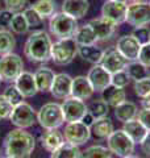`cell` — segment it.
I'll return each instance as SVG.
<instances>
[{"instance_id":"19","label":"cell","mask_w":150,"mask_h":158,"mask_svg":"<svg viewBox=\"0 0 150 158\" xmlns=\"http://www.w3.org/2000/svg\"><path fill=\"white\" fill-rule=\"evenodd\" d=\"M90 131H91V137L94 140L103 141L111 136V133L115 131V127L111 118L106 116L102 118H96L94 124L90 127Z\"/></svg>"},{"instance_id":"15","label":"cell","mask_w":150,"mask_h":158,"mask_svg":"<svg viewBox=\"0 0 150 158\" xmlns=\"http://www.w3.org/2000/svg\"><path fill=\"white\" fill-rule=\"evenodd\" d=\"M87 78H88L90 83H91L94 91L102 92L103 90H106V88L111 85L112 74L108 73L106 69L99 63V65H94L91 69H90Z\"/></svg>"},{"instance_id":"55","label":"cell","mask_w":150,"mask_h":158,"mask_svg":"<svg viewBox=\"0 0 150 158\" xmlns=\"http://www.w3.org/2000/svg\"><path fill=\"white\" fill-rule=\"evenodd\" d=\"M104 2H106V0H104Z\"/></svg>"},{"instance_id":"2","label":"cell","mask_w":150,"mask_h":158,"mask_svg":"<svg viewBox=\"0 0 150 158\" xmlns=\"http://www.w3.org/2000/svg\"><path fill=\"white\" fill-rule=\"evenodd\" d=\"M52 38L45 31H36L29 34L24 45V54L31 62L45 63L52 59Z\"/></svg>"},{"instance_id":"42","label":"cell","mask_w":150,"mask_h":158,"mask_svg":"<svg viewBox=\"0 0 150 158\" xmlns=\"http://www.w3.org/2000/svg\"><path fill=\"white\" fill-rule=\"evenodd\" d=\"M12 110H13V106L8 102V99L2 94V95H0V120L9 117Z\"/></svg>"},{"instance_id":"49","label":"cell","mask_w":150,"mask_h":158,"mask_svg":"<svg viewBox=\"0 0 150 158\" xmlns=\"http://www.w3.org/2000/svg\"><path fill=\"white\" fill-rule=\"evenodd\" d=\"M124 158H140V157H137V156H133V154H131V156H128V157H124Z\"/></svg>"},{"instance_id":"16","label":"cell","mask_w":150,"mask_h":158,"mask_svg":"<svg viewBox=\"0 0 150 158\" xmlns=\"http://www.w3.org/2000/svg\"><path fill=\"white\" fill-rule=\"evenodd\" d=\"M71 87H73V78L69 74H56L54 82L50 88V92L56 99H67L71 96Z\"/></svg>"},{"instance_id":"37","label":"cell","mask_w":150,"mask_h":158,"mask_svg":"<svg viewBox=\"0 0 150 158\" xmlns=\"http://www.w3.org/2000/svg\"><path fill=\"white\" fill-rule=\"evenodd\" d=\"M25 19H27L28 21V25L29 28H36V27H40L41 24L44 23V19L40 16L38 12L36 11V9H33L32 7H27L23 11Z\"/></svg>"},{"instance_id":"51","label":"cell","mask_w":150,"mask_h":158,"mask_svg":"<svg viewBox=\"0 0 150 158\" xmlns=\"http://www.w3.org/2000/svg\"><path fill=\"white\" fill-rule=\"evenodd\" d=\"M117 2H125V3H128V0H117Z\"/></svg>"},{"instance_id":"22","label":"cell","mask_w":150,"mask_h":158,"mask_svg":"<svg viewBox=\"0 0 150 158\" xmlns=\"http://www.w3.org/2000/svg\"><path fill=\"white\" fill-rule=\"evenodd\" d=\"M102 99L109 107L116 108L117 106L121 104L123 102L127 100V92H125L124 88L109 85L106 90L102 91Z\"/></svg>"},{"instance_id":"3","label":"cell","mask_w":150,"mask_h":158,"mask_svg":"<svg viewBox=\"0 0 150 158\" xmlns=\"http://www.w3.org/2000/svg\"><path fill=\"white\" fill-rule=\"evenodd\" d=\"M78 28V20L65 12H56L49 20V31L58 40L74 38Z\"/></svg>"},{"instance_id":"53","label":"cell","mask_w":150,"mask_h":158,"mask_svg":"<svg viewBox=\"0 0 150 158\" xmlns=\"http://www.w3.org/2000/svg\"><path fill=\"white\" fill-rule=\"evenodd\" d=\"M0 83H2V79H0Z\"/></svg>"},{"instance_id":"12","label":"cell","mask_w":150,"mask_h":158,"mask_svg":"<svg viewBox=\"0 0 150 158\" xmlns=\"http://www.w3.org/2000/svg\"><path fill=\"white\" fill-rule=\"evenodd\" d=\"M61 107H62L65 121L66 123L82 121L84 115L88 112L84 100H81V99L74 98V96H70L67 99H65L63 103L61 104Z\"/></svg>"},{"instance_id":"45","label":"cell","mask_w":150,"mask_h":158,"mask_svg":"<svg viewBox=\"0 0 150 158\" xmlns=\"http://www.w3.org/2000/svg\"><path fill=\"white\" fill-rule=\"evenodd\" d=\"M137 120L141 123L148 131H150V110H145V108H142L141 111H138Z\"/></svg>"},{"instance_id":"50","label":"cell","mask_w":150,"mask_h":158,"mask_svg":"<svg viewBox=\"0 0 150 158\" xmlns=\"http://www.w3.org/2000/svg\"><path fill=\"white\" fill-rule=\"evenodd\" d=\"M128 2H131V3H134V2H142V0H128Z\"/></svg>"},{"instance_id":"18","label":"cell","mask_w":150,"mask_h":158,"mask_svg":"<svg viewBox=\"0 0 150 158\" xmlns=\"http://www.w3.org/2000/svg\"><path fill=\"white\" fill-rule=\"evenodd\" d=\"M88 24L94 29L98 41H107V40H109L113 36L115 31H116V25L112 24L111 21H108V20H106L104 17L92 19L88 21Z\"/></svg>"},{"instance_id":"29","label":"cell","mask_w":150,"mask_h":158,"mask_svg":"<svg viewBox=\"0 0 150 158\" xmlns=\"http://www.w3.org/2000/svg\"><path fill=\"white\" fill-rule=\"evenodd\" d=\"M75 42L78 44V46H83V45H95L98 42L96 34H95L94 29L91 28V25L87 23L84 25L79 27L77 33L74 36Z\"/></svg>"},{"instance_id":"14","label":"cell","mask_w":150,"mask_h":158,"mask_svg":"<svg viewBox=\"0 0 150 158\" xmlns=\"http://www.w3.org/2000/svg\"><path fill=\"white\" fill-rule=\"evenodd\" d=\"M116 49L129 62L137 61L140 49H141V44L137 41L133 34H124V36H121L117 40Z\"/></svg>"},{"instance_id":"56","label":"cell","mask_w":150,"mask_h":158,"mask_svg":"<svg viewBox=\"0 0 150 158\" xmlns=\"http://www.w3.org/2000/svg\"><path fill=\"white\" fill-rule=\"evenodd\" d=\"M149 3H150V2H149Z\"/></svg>"},{"instance_id":"25","label":"cell","mask_w":150,"mask_h":158,"mask_svg":"<svg viewBox=\"0 0 150 158\" xmlns=\"http://www.w3.org/2000/svg\"><path fill=\"white\" fill-rule=\"evenodd\" d=\"M123 129L134 141V144H141L142 140L145 138V136H146L148 132H149L146 128L137 120V117L133 118V120H129L127 123H124Z\"/></svg>"},{"instance_id":"10","label":"cell","mask_w":150,"mask_h":158,"mask_svg":"<svg viewBox=\"0 0 150 158\" xmlns=\"http://www.w3.org/2000/svg\"><path fill=\"white\" fill-rule=\"evenodd\" d=\"M63 137L65 141L70 142V144L82 146L91 138V131H90V127H87L82 121L67 123L65 127Z\"/></svg>"},{"instance_id":"54","label":"cell","mask_w":150,"mask_h":158,"mask_svg":"<svg viewBox=\"0 0 150 158\" xmlns=\"http://www.w3.org/2000/svg\"><path fill=\"white\" fill-rule=\"evenodd\" d=\"M146 158H150V157H146Z\"/></svg>"},{"instance_id":"30","label":"cell","mask_w":150,"mask_h":158,"mask_svg":"<svg viewBox=\"0 0 150 158\" xmlns=\"http://www.w3.org/2000/svg\"><path fill=\"white\" fill-rule=\"evenodd\" d=\"M33 9H36L38 15L44 20L50 19L57 12V2L56 0H34L31 6Z\"/></svg>"},{"instance_id":"11","label":"cell","mask_w":150,"mask_h":158,"mask_svg":"<svg viewBox=\"0 0 150 158\" xmlns=\"http://www.w3.org/2000/svg\"><path fill=\"white\" fill-rule=\"evenodd\" d=\"M127 11L128 3L117 2V0H106L102 7V17L117 27L127 21Z\"/></svg>"},{"instance_id":"41","label":"cell","mask_w":150,"mask_h":158,"mask_svg":"<svg viewBox=\"0 0 150 158\" xmlns=\"http://www.w3.org/2000/svg\"><path fill=\"white\" fill-rule=\"evenodd\" d=\"M4 6L13 13L24 11L28 6V0H4Z\"/></svg>"},{"instance_id":"35","label":"cell","mask_w":150,"mask_h":158,"mask_svg":"<svg viewBox=\"0 0 150 158\" xmlns=\"http://www.w3.org/2000/svg\"><path fill=\"white\" fill-rule=\"evenodd\" d=\"M83 158H112V153L107 146L92 145L83 152Z\"/></svg>"},{"instance_id":"40","label":"cell","mask_w":150,"mask_h":158,"mask_svg":"<svg viewBox=\"0 0 150 158\" xmlns=\"http://www.w3.org/2000/svg\"><path fill=\"white\" fill-rule=\"evenodd\" d=\"M132 34L136 37V40L141 44V45H145V44L150 42V28H148V27L134 28V31L132 32Z\"/></svg>"},{"instance_id":"44","label":"cell","mask_w":150,"mask_h":158,"mask_svg":"<svg viewBox=\"0 0 150 158\" xmlns=\"http://www.w3.org/2000/svg\"><path fill=\"white\" fill-rule=\"evenodd\" d=\"M13 12H11L9 9H0V28L2 29H6L9 28V24L12 21V17H13Z\"/></svg>"},{"instance_id":"48","label":"cell","mask_w":150,"mask_h":158,"mask_svg":"<svg viewBox=\"0 0 150 158\" xmlns=\"http://www.w3.org/2000/svg\"><path fill=\"white\" fill-rule=\"evenodd\" d=\"M141 107L145 108V110H150V94L141 98Z\"/></svg>"},{"instance_id":"32","label":"cell","mask_w":150,"mask_h":158,"mask_svg":"<svg viewBox=\"0 0 150 158\" xmlns=\"http://www.w3.org/2000/svg\"><path fill=\"white\" fill-rule=\"evenodd\" d=\"M125 70H127L129 78L133 79V81H138V79L145 78V77L149 75L148 67L144 66L142 63L138 62V61H131V62H128V65H127V67H125Z\"/></svg>"},{"instance_id":"6","label":"cell","mask_w":150,"mask_h":158,"mask_svg":"<svg viewBox=\"0 0 150 158\" xmlns=\"http://www.w3.org/2000/svg\"><path fill=\"white\" fill-rule=\"evenodd\" d=\"M107 148L111 150L112 154L117 156L120 158L128 157L134 153L136 144L129 137L124 129H115L111 136L107 138Z\"/></svg>"},{"instance_id":"31","label":"cell","mask_w":150,"mask_h":158,"mask_svg":"<svg viewBox=\"0 0 150 158\" xmlns=\"http://www.w3.org/2000/svg\"><path fill=\"white\" fill-rule=\"evenodd\" d=\"M16 48V38L12 32L0 29V56L11 53Z\"/></svg>"},{"instance_id":"24","label":"cell","mask_w":150,"mask_h":158,"mask_svg":"<svg viewBox=\"0 0 150 158\" xmlns=\"http://www.w3.org/2000/svg\"><path fill=\"white\" fill-rule=\"evenodd\" d=\"M63 141H65L63 133H61L58 129H45V132L40 137L41 145L50 153L54 149H57Z\"/></svg>"},{"instance_id":"20","label":"cell","mask_w":150,"mask_h":158,"mask_svg":"<svg viewBox=\"0 0 150 158\" xmlns=\"http://www.w3.org/2000/svg\"><path fill=\"white\" fill-rule=\"evenodd\" d=\"M94 88L90 83L88 78L84 75H79L73 78V87H71V96L78 98L81 100H87L94 95Z\"/></svg>"},{"instance_id":"5","label":"cell","mask_w":150,"mask_h":158,"mask_svg":"<svg viewBox=\"0 0 150 158\" xmlns=\"http://www.w3.org/2000/svg\"><path fill=\"white\" fill-rule=\"evenodd\" d=\"M75 56H78V44L74 38L58 40L52 45V61L56 65H70Z\"/></svg>"},{"instance_id":"26","label":"cell","mask_w":150,"mask_h":158,"mask_svg":"<svg viewBox=\"0 0 150 158\" xmlns=\"http://www.w3.org/2000/svg\"><path fill=\"white\" fill-rule=\"evenodd\" d=\"M138 113V108L137 106L134 104L133 102H128L125 100L123 102L120 106H117L115 108V116L120 123H127L129 120H133V118L137 117Z\"/></svg>"},{"instance_id":"9","label":"cell","mask_w":150,"mask_h":158,"mask_svg":"<svg viewBox=\"0 0 150 158\" xmlns=\"http://www.w3.org/2000/svg\"><path fill=\"white\" fill-rule=\"evenodd\" d=\"M9 120L17 128L27 129V128L33 127V124L37 121V115L31 104L23 102L13 107L11 115H9Z\"/></svg>"},{"instance_id":"36","label":"cell","mask_w":150,"mask_h":158,"mask_svg":"<svg viewBox=\"0 0 150 158\" xmlns=\"http://www.w3.org/2000/svg\"><path fill=\"white\" fill-rule=\"evenodd\" d=\"M133 90L138 98H144L149 95L150 94V75L138 79V81H134Z\"/></svg>"},{"instance_id":"27","label":"cell","mask_w":150,"mask_h":158,"mask_svg":"<svg viewBox=\"0 0 150 158\" xmlns=\"http://www.w3.org/2000/svg\"><path fill=\"white\" fill-rule=\"evenodd\" d=\"M50 158H83V152H81L79 146L63 141L57 149L52 152Z\"/></svg>"},{"instance_id":"17","label":"cell","mask_w":150,"mask_h":158,"mask_svg":"<svg viewBox=\"0 0 150 158\" xmlns=\"http://www.w3.org/2000/svg\"><path fill=\"white\" fill-rule=\"evenodd\" d=\"M15 86L23 94L24 98H33L38 92L36 79H34V74L29 73V71H23L20 74L17 79L15 81Z\"/></svg>"},{"instance_id":"38","label":"cell","mask_w":150,"mask_h":158,"mask_svg":"<svg viewBox=\"0 0 150 158\" xmlns=\"http://www.w3.org/2000/svg\"><path fill=\"white\" fill-rule=\"evenodd\" d=\"M3 95L8 99V102L11 103V104H12L13 107L24 102V96H23V94L17 90V87L15 86V85L8 86V87L6 88V91H4Z\"/></svg>"},{"instance_id":"4","label":"cell","mask_w":150,"mask_h":158,"mask_svg":"<svg viewBox=\"0 0 150 158\" xmlns=\"http://www.w3.org/2000/svg\"><path fill=\"white\" fill-rule=\"evenodd\" d=\"M37 121L44 129H58L63 125L65 116L61 104L58 103H46L37 113Z\"/></svg>"},{"instance_id":"28","label":"cell","mask_w":150,"mask_h":158,"mask_svg":"<svg viewBox=\"0 0 150 158\" xmlns=\"http://www.w3.org/2000/svg\"><path fill=\"white\" fill-rule=\"evenodd\" d=\"M104 50L95 45H83L78 46V56H81L82 59L87 61L92 65H99L103 58Z\"/></svg>"},{"instance_id":"13","label":"cell","mask_w":150,"mask_h":158,"mask_svg":"<svg viewBox=\"0 0 150 158\" xmlns=\"http://www.w3.org/2000/svg\"><path fill=\"white\" fill-rule=\"evenodd\" d=\"M128 59L124 58L121 56L116 48H111V49H107L104 50V54H103V58L100 61V65H102L108 73L111 74H115L117 71H121L124 70L125 67L128 65Z\"/></svg>"},{"instance_id":"46","label":"cell","mask_w":150,"mask_h":158,"mask_svg":"<svg viewBox=\"0 0 150 158\" xmlns=\"http://www.w3.org/2000/svg\"><path fill=\"white\" fill-rule=\"evenodd\" d=\"M140 146H141L142 153H145L148 157H150V131L148 132V135L145 136V138L142 140L141 144H140Z\"/></svg>"},{"instance_id":"7","label":"cell","mask_w":150,"mask_h":158,"mask_svg":"<svg viewBox=\"0 0 150 158\" xmlns=\"http://www.w3.org/2000/svg\"><path fill=\"white\" fill-rule=\"evenodd\" d=\"M24 71L23 58L16 53L4 54L0 58V79L3 82L12 83Z\"/></svg>"},{"instance_id":"47","label":"cell","mask_w":150,"mask_h":158,"mask_svg":"<svg viewBox=\"0 0 150 158\" xmlns=\"http://www.w3.org/2000/svg\"><path fill=\"white\" fill-rule=\"evenodd\" d=\"M95 120H96V118H95L90 112H87L86 115H84V117L82 118V123H84V124H86L87 127H91V125L94 124V121H95Z\"/></svg>"},{"instance_id":"33","label":"cell","mask_w":150,"mask_h":158,"mask_svg":"<svg viewBox=\"0 0 150 158\" xmlns=\"http://www.w3.org/2000/svg\"><path fill=\"white\" fill-rule=\"evenodd\" d=\"M9 29L16 34L28 33L29 25H28V21H27V19H25L23 12H17V13L13 15L12 21H11V24H9Z\"/></svg>"},{"instance_id":"39","label":"cell","mask_w":150,"mask_h":158,"mask_svg":"<svg viewBox=\"0 0 150 158\" xmlns=\"http://www.w3.org/2000/svg\"><path fill=\"white\" fill-rule=\"evenodd\" d=\"M129 82H131V78H129L127 70H121V71H117L112 74V79H111V85L116 86V87H120V88H125Z\"/></svg>"},{"instance_id":"34","label":"cell","mask_w":150,"mask_h":158,"mask_svg":"<svg viewBox=\"0 0 150 158\" xmlns=\"http://www.w3.org/2000/svg\"><path fill=\"white\" fill-rule=\"evenodd\" d=\"M87 111L91 113L95 118H102V117L108 116L109 106L103 100V99H99V100L91 102V104L87 106Z\"/></svg>"},{"instance_id":"52","label":"cell","mask_w":150,"mask_h":158,"mask_svg":"<svg viewBox=\"0 0 150 158\" xmlns=\"http://www.w3.org/2000/svg\"><path fill=\"white\" fill-rule=\"evenodd\" d=\"M6 158H12V157H6Z\"/></svg>"},{"instance_id":"23","label":"cell","mask_w":150,"mask_h":158,"mask_svg":"<svg viewBox=\"0 0 150 158\" xmlns=\"http://www.w3.org/2000/svg\"><path fill=\"white\" fill-rule=\"evenodd\" d=\"M56 78V73L49 67H40L34 73V79H36V85L38 91L48 92L52 88V85Z\"/></svg>"},{"instance_id":"21","label":"cell","mask_w":150,"mask_h":158,"mask_svg":"<svg viewBox=\"0 0 150 158\" xmlns=\"http://www.w3.org/2000/svg\"><path fill=\"white\" fill-rule=\"evenodd\" d=\"M88 8H90L88 0H63L62 3V12L77 20L86 16Z\"/></svg>"},{"instance_id":"43","label":"cell","mask_w":150,"mask_h":158,"mask_svg":"<svg viewBox=\"0 0 150 158\" xmlns=\"http://www.w3.org/2000/svg\"><path fill=\"white\" fill-rule=\"evenodd\" d=\"M137 61L141 62L142 65L146 66L148 69L150 67V42L145 44V45H141V49H140Z\"/></svg>"},{"instance_id":"1","label":"cell","mask_w":150,"mask_h":158,"mask_svg":"<svg viewBox=\"0 0 150 158\" xmlns=\"http://www.w3.org/2000/svg\"><path fill=\"white\" fill-rule=\"evenodd\" d=\"M34 148H36V138L21 128L11 131L4 138V152L7 157L29 158Z\"/></svg>"},{"instance_id":"8","label":"cell","mask_w":150,"mask_h":158,"mask_svg":"<svg viewBox=\"0 0 150 158\" xmlns=\"http://www.w3.org/2000/svg\"><path fill=\"white\" fill-rule=\"evenodd\" d=\"M129 25L134 28L146 27L150 24V3L146 2H134L128 4L127 21Z\"/></svg>"}]
</instances>
